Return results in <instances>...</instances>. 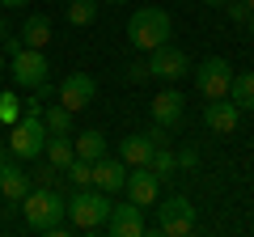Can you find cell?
Returning a JSON list of instances; mask_svg holds the SVG:
<instances>
[{
    "mask_svg": "<svg viewBox=\"0 0 254 237\" xmlns=\"http://www.w3.org/2000/svg\"><path fill=\"white\" fill-rule=\"evenodd\" d=\"M174 34V21L165 9H157V4H144V9L131 13V21H127V43L136 47L140 55L157 51V47H165Z\"/></svg>",
    "mask_w": 254,
    "mask_h": 237,
    "instance_id": "6da1fadb",
    "label": "cell"
},
{
    "mask_svg": "<svg viewBox=\"0 0 254 237\" xmlns=\"http://www.w3.org/2000/svg\"><path fill=\"white\" fill-rule=\"evenodd\" d=\"M64 216H68L72 229L93 233V229H102L106 216H110V195L98 191V186H72V195L64 199Z\"/></svg>",
    "mask_w": 254,
    "mask_h": 237,
    "instance_id": "7a4b0ae2",
    "label": "cell"
},
{
    "mask_svg": "<svg viewBox=\"0 0 254 237\" xmlns=\"http://www.w3.org/2000/svg\"><path fill=\"white\" fill-rule=\"evenodd\" d=\"M21 216H26L30 229L51 233V229L64 220V195L51 191V186H30V195L21 199Z\"/></svg>",
    "mask_w": 254,
    "mask_h": 237,
    "instance_id": "3957f363",
    "label": "cell"
},
{
    "mask_svg": "<svg viewBox=\"0 0 254 237\" xmlns=\"http://www.w3.org/2000/svg\"><path fill=\"white\" fill-rule=\"evenodd\" d=\"M43 144H47L43 110H21V118L9 127V153L17 161H34V157H43Z\"/></svg>",
    "mask_w": 254,
    "mask_h": 237,
    "instance_id": "277c9868",
    "label": "cell"
},
{
    "mask_svg": "<svg viewBox=\"0 0 254 237\" xmlns=\"http://www.w3.org/2000/svg\"><path fill=\"white\" fill-rule=\"evenodd\" d=\"M190 76H195V89L203 93V102H212V98H229L233 64H229L225 55H208L199 68H190Z\"/></svg>",
    "mask_w": 254,
    "mask_h": 237,
    "instance_id": "5b68a950",
    "label": "cell"
},
{
    "mask_svg": "<svg viewBox=\"0 0 254 237\" xmlns=\"http://www.w3.org/2000/svg\"><path fill=\"white\" fill-rule=\"evenodd\" d=\"M157 229L165 237H190L195 233V203L187 195H170V199L157 208Z\"/></svg>",
    "mask_w": 254,
    "mask_h": 237,
    "instance_id": "8992f818",
    "label": "cell"
},
{
    "mask_svg": "<svg viewBox=\"0 0 254 237\" xmlns=\"http://www.w3.org/2000/svg\"><path fill=\"white\" fill-rule=\"evenodd\" d=\"M148 76H157V81H165V85H178L182 76H190L187 51H182V47H174V43L148 51Z\"/></svg>",
    "mask_w": 254,
    "mask_h": 237,
    "instance_id": "52a82bcc",
    "label": "cell"
},
{
    "mask_svg": "<svg viewBox=\"0 0 254 237\" xmlns=\"http://www.w3.org/2000/svg\"><path fill=\"white\" fill-rule=\"evenodd\" d=\"M9 72L21 89H38L47 81V72H51V64H47V55L38 47H21L17 55H9Z\"/></svg>",
    "mask_w": 254,
    "mask_h": 237,
    "instance_id": "ba28073f",
    "label": "cell"
},
{
    "mask_svg": "<svg viewBox=\"0 0 254 237\" xmlns=\"http://www.w3.org/2000/svg\"><path fill=\"white\" fill-rule=\"evenodd\" d=\"M55 98H60V106H68L72 115H81V110L98 98V81H93L89 72H68L60 81V89H55Z\"/></svg>",
    "mask_w": 254,
    "mask_h": 237,
    "instance_id": "9c48e42d",
    "label": "cell"
},
{
    "mask_svg": "<svg viewBox=\"0 0 254 237\" xmlns=\"http://www.w3.org/2000/svg\"><path fill=\"white\" fill-rule=\"evenodd\" d=\"M102 229H110V237H144V208L140 203H110V216H106V225Z\"/></svg>",
    "mask_w": 254,
    "mask_h": 237,
    "instance_id": "30bf717a",
    "label": "cell"
},
{
    "mask_svg": "<svg viewBox=\"0 0 254 237\" xmlns=\"http://www.w3.org/2000/svg\"><path fill=\"white\" fill-rule=\"evenodd\" d=\"M123 191H127V199H131V203H140V208H153L157 195H161V178H157L148 165H131V170H127Z\"/></svg>",
    "mask_w": 254,
    "mask_h": 237,
    "instance_id": "8fae6325",
    "label": "cell"
},
{
    "mask_svg": "<svg viewBox=\"0 0 254 237\" xmlns=\"http://www.w3.org/2000/svg\"><path fill=\"white\" fill-rule=\"evenodd\" d=\"M30 186H34V174H30L26 165H17V161L4 157V161H0V195L9 203H21L30 195Z\"/></svg>",
    "mask_w": 254,
    "mask_h": 237,
    "instance_id": "7c38bea8",
    "label": "cell"
},
{
    "mask_svg": "<svg viewBox=\"0 0 254 237\" xmlns=\"http://www.w3.org/2000/svg\"><path fill=\"white\" fill-rule=\"evenodd\" d=\"M127 170H131V165L123 161V157H98V161H93V186H98V191H106V195H119L123 191V182H127Z\"/></svg>",
    "mask_w": 254,
    "mask_h": 237,
    "instance_id": "4fadbf2b",
    "label": "cell"
},
{
    "mask_svg": "<svg viewBox=\"0 0 254 237\" xmlns=\"http://www.w3.org/2000/svg\"><path fill=\"white\" fill-rule=\"evenodd\" d=\"M182 115H187V102H182L178 85H165V89L153 98V123H161V127L170 131V127L182 123Z\"/></svg>",
    "mask_w": 254,
    "mask_h": 237,
    "instance_id": "5bb4252c",
    "label": "cell"
},
{
    "mask_svg": "<svg viewBox=\"0 0 254 237\" xmlns=\"http://www.w3.org/2000/svg\"><path fill=\"white\" fill-rule=\"evenodd\" d=\"M203 123H208V131H216V136H233L237 123H242V110L229 98H212L208 106H203Z\"/></svg>",
    "mask_w": 254,
    "mask_h": 237,
    "instance_id": "9a60e30c",
    "label": "cell"
},
{
    "mask_svg": "<svg viewBox=\"0 0 254 237\" xmlns=\"http://www.w3.org/2000/svg\"><path fill=\"white\" fill-rule=\"evenodd\" d=\"M153 140H148V131L144 136H127V140H119V157H123L127 165H148V157H153Z\"/></svg>",
    "mask_w": 254,
    "mask_h": 237,
    "instance_id": "2e32d148",
    "label": "cell"
},
{
    "mask_svg": "<svg viewBox=\"0 0 254 237\" xmlns=\"http://www.w3.org/2000/svg\"><path fill=\"white\" fill-rule=\"evenodd\" d=\"M229 102L237 110H254V72H233L229 81Z\"/></svg>",
    "mask_w": 254,
    "mask_h": 237,
    "instance_id": "e0dca14e",
    "label": "cell"
},
{
    "mask_svg": "<svg viewBox=\"0 0 254 237\" xmlns=\"http://www.w3.org/2000/svg\"><path fill=\"white\" fill-rule=\"evenodd\" d=\"M21 43H26V47H38V51H43V47L51 43V21H47L43 13H30L26 26H21Z\"/></svg>",
    "mask_w": 254,
    "mask_h": 237,
    "instance_id": "ac0fdd59",
    "label": "cell"
},
{
    "mask_svg": "<svg viewBox=\"0 0 254 237\" xmlns=\"http://www.w3.org/2000/svg\"><path fill=\"white\" fill-rule=\"evenodd\" d=\"M72 148H76V157H85V161H98V157H106V153H110V148H106V136H102L98 127L81 131V136L72 140Z\"/></svg>",
    "mask_w": 254,
    "mask_h": 237,
    "instance_id": "d6986e66",
    "label": "cell"
},
{
    "mask_svg": "<svg viewBox=\"0 0 254 237\" xmlns=\"http://www.w3.org/2000/svg\"><path fill=\"white\" fill-rule=\"evenodd\" d=\"M98 9H102V0H68L64 17H68V26H93Z\"/></svg>",
    "mask_w": 254,
    "mask_h": 237,
    "instance_id": "ffe728a7",
    "label": "cell"
},
{
    "mask_svg": "<svg viewBox=\"0 0 254 237\" xmlns=\"http://www.w3.org/2000/svg\"><path fill=\"white\" fill-rule=\"evenodd\" d=\"M43 157H47L51 165H60V170H64V165H68V161L76 157V148H72V136H47V144H43Z\"/></svg>",
    "mask_w": 254,
    "mask_h": 237,
    "instance_id": "44dd1931",
    "label": "cell"
},
{
    "mask_svg": "<svg viewBox=\"0 0 254 237\" xmlns=\"http://www.w3.org/2000/svg\"><path fill=\"white\" fill-rule=\"evenodd\" d=\"M43 127H47V136H72V110L68 106H47Z\"/></svg>",
    "mask_w": 254,
    "mask_h": 237,
    "instance_id": "7402d4cb",
    "label": "cell"
},
{
    "mask_svg": "<svg viewBox=\"0 0 254 237\" xmlns=\"http://www.w3.org/2000/svg\"><path fill=\"white\" fill-rule=\"evenodd\" d=\"M148 170H153L161 182H170V178H174V170H178V157L170 153V144H157V148H153V157H148Z\"/></svg>",
    "mask_w": 254,
    "mask_h": 237,
    "instance_id": "603a6c76",
    "label": "cell"
},
{
    "mask_svg": "<svg viewBox=\"0 0 254 237\" xmlns=\"http://www.w3.org/2000/svg\"><path fill=\"white\" fill-rule=\"evenodd\" d=\"M64 178L72 186H93V161H85V157H72V161L64 165Z\"/></svg>",
    "mask_w": 254,
    "mask_h": 237,
    "instance_id": "cb8c5ba5",
    "label": "cell"
},
{
    "mask_svg": "<svg viewBox=\"0 0 254 237\" xmlns=\"http://www.w3.org/2000/svg\"><path fill=\"white\" fill-rule=\"evenodd\" d=\"M17 118H21V102H17L13 89H4V93H0V123H9V127H13Z\"/></svg>",
    "mask_w": 254,
    "mask_h": 237,
    "instance_id": "d4e9b609",
    "label": "cell"
},
{
    "mask_svg": "<svg viewBox=\"0 0 254 237\" xmlns=\"http://www.w3.org/2000/svg\"><path fill=\"white\" fill-rule=\"evenodd\" d=\"M30 174H34V186H51V191H60V182H64V170L51 165V161H47L43 170H30Z\"/></svg>",
    "mask_w": 254,
    "mask_h": 237,
    "instance_id": "484cf974",
    "label": "cell"
},
{
    "mask_svg": "<svg viewBox=\"0 0 254 237\" xmlns=\"http://www.w3.org/2000/svg\"><path fill=\"white\" fill-rule=\"evenodd\" d=\"M220 9H225L229 21H237V26H246V21H250V4H246V0H225Z\"/></svg>",
    "mask_w": 254,
    "mask_h": 237,
    "instance_id": "4316f807",
    "label": "cell"
},
{
    "mask_svg": "<svg viewBox=\"0 0 254 237\" xmlns=\"http://www.w3.org/2000/svg\"><path fill=\"white\" fill-rule=\"evenodd\" d=\"M123 76H127V85L148 81V59H136V64H127V68H123Z\"/></svg>",
    "mask_w": 254,
    "mask_h": 237,
    "instance_id": "83f0119b",
    "label": "cell"
},
{
    "mask_svg": "<svg viewBox=\"0 0 254 237\" xmlns=\"http://www.w3.org/2000/svg\"><path fill=\"white\" fill-rule=\"evenodd\" d=\"M178 165H195V148H182V153H178Z\"/></svg>",
    "mask_w": 254,
    "mask_h": 237,
    "instance_id": "f1b7e54d",
    "label": "cell"
},
{
    "mask_svg": "<svg viewBox=\"0 0 254 237\" xmlns=\"http://www.w3.org/2000/svg\"><path fill=\"white\" fill-rule=\"evenodd\" d=\"M0 4H9V9H26V4H34V0H0Z\"/></svg>",
    "mask_w": 254,
    "mask_h": 237,
    "instance_id": "f546056e",
    "label": "cell"
},
{
    "mask_svg": "<svg viewBox=\"0 0 254 237\" xmlns=\"http://www.w3.org/2000/svg\"><path fill=\"white\" fill-rule=\"evenodd\" d=\"M4 34H9V21H4V17H0V43H4Z\"/></svg>",
    "mask_w": 254,
    "mask_h": 237,
    "instance_id": "4dcf8cb0",
    "label": "cell"
},
{
    "mask_svg": "<svg viewBox=\"0 0 254 237\" xmlns=\"http://www.w3.org/2000/svg\"><path fill=\"white\" fill-rule=\"evenodd\" d=\"M203 4H212V9H220V4H225V0H203Z\"/></svg>",
    "mask_w": 254,
    "mask_h": 237,
    "instance_id": "1f68e13d",
    "label": "cell"
},
{
    "mask_svg": "<svg viewBox=\"0 0 254 237\" xmlns=\"http://www.w3.org/2000/svg\"><path fill=\"white\" fill-rule=\"evenodd\" d=\"M246 26H250V34H254V13H250V21H246Z\"/></svg>",
    "mask_w": 254,
    "mask_h": 237,
    "instance_id": "d6a6232c",
    "label": "cell"
},
{
    "mask_svg": "<svg viewBox=\"0 0 254 237\" xmlns=\"http://www.w3.org/2000/svg\"><path fill=\"white\" fill-rule=\"evenodd\" d=\"M4 68H9V64H4V55H0V72H4Z\"/></svg>",
    "mask_w": 254,
    "mask_h": 237,
    "instance_id": "836d02e7",
    "label": "cell"
},
{
    "mask_svg": "<svg viewBox=\"0 0 254 237\" xmlns=\"http://www.w3.org/2000/svg\"><path fill=\"white\" fill-rule=\"evenodd\" d=\"M102 4H123V0H102Z\"/></svg>",
    "mask_w": 254,
    "mask_h": 237,
    "instance_id": "e575fe53",
    "label": "cell"
},
{
    "mask_svg": "<svg viewBox=\"0 0 254 237\" xmlns=\"http://www.w3.org/2000/svg\"><path fill=\"white\" fill-rule=\"evenodd\" d=\"M246 4H250V13H254V0H246Z\"/></svg>",
    "mask_w": 254,
    "mask_h": 237,
    "instance_id": "d590c367",
    "label": "cell"
}]
</instances>
